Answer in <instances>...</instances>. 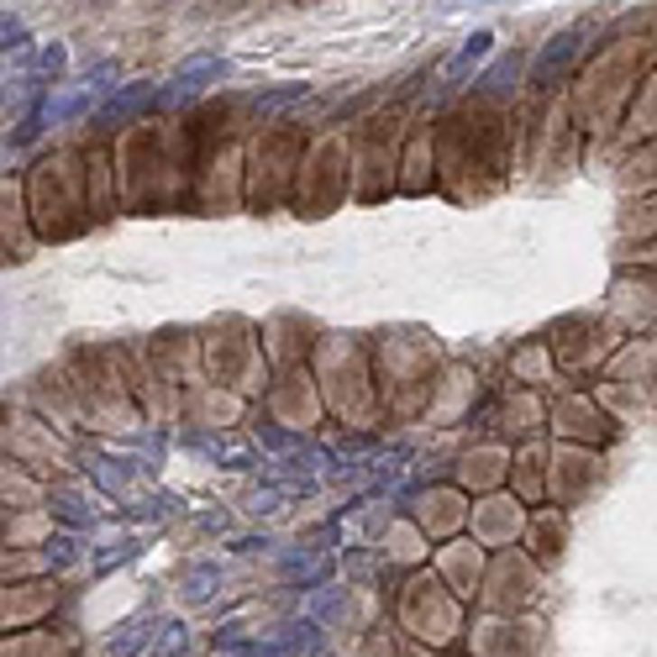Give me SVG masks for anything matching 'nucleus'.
<instances>
[{
  "mask_svg": "<svg viewBox=\"0 0 657 657\" xmlns=\"http://www.w3.org/2000/svg\"><path fill=\"white\" fill-rule=\"evenodd\" d=\"M489 48H495V32H474V37H468V42H463V53H458V59H452L448 79H463V74H468V69H474V63H484V59H489Z\"/></svg>",
  "mask_w": 657,
  "mask_h": 657,
  "instance_id": "nucleus-1",
  "label": "nucleus"
},
{
  "mask_svg": "<svg viewBox=\"0 0 657 657\" xmlns=\"http://www.w3.org/2000/svg\"><path fill=\"white\" fill-rule=\"evenodd\" d=\"M210 74H221V59H195V63H184L180 69V79H174V95H195L200 90V79H210Z\"/></svg>",
  "mask_w": 657,
  "mask_h": 657,
  "instance_id": "nucleus-2",
  "label": "nucleus"
}]
</instances>
